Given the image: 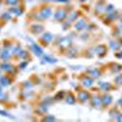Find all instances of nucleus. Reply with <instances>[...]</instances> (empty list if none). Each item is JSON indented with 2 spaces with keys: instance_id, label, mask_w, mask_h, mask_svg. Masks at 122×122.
Returning a JSON list of instances; mask_svg holds the SVG:
<instances>
[{
  "instance_id": "f257e3e1",
  "label": "nucleus",
  "mask_w": 122,
  "mask_h": 122,
  "mask_svg": "<svg viewBox=\"0 0 122 122\" xmlns=\"http://www.w3.org/2000/svg\"><path fill=\"white\" fill-rule=\"evenodd\" d=\"M71 45H73V38H72V36H64V37H60L56 40V46L59 49L60 54H64V51L66 49H68Z\"/></svg>"
},
{
  "instance_id": "f03ea898",
  "label": "nucleus",
  "mask_w": 122,
  "mask_h": 122,
  "mask_svg": "<svg viewBox=\"0 0 122 122\" xmlns=\"http://www.w3.org/2000/svg\"><path fill=\"white\" fill-rule=\"evenodd\" d=\"M90 98V93L83 87H77L76 88V99H77V103L79 104H87L89 101Z\"/></svg>"
},
{
  "instance_id": "7ed1b4c3",
  "label": "nucleus",
  "mask_w": 122,
  "mask_h": 122,
  "mask_svg": "<svg viewBox=\"0 0 122 122\" xmlns=\"http://www.w3.org/2000/svg\"><path fill=\"white\" fill-rule=\"evenodd\" d=\"M70 11L68 7H57L55 11H54V21L55 22H59V23H62L66 17H67V14Z\"/></svg>"
},
{
  "instance_id": "20e7f679",
  "label": "nucleus",
  "mask_w": 122,
  "mask_h": 122,
  "mask_svg": "<svg viewBox=\"0 0 122 122\" xmlns=\"http://www.w3.org/2000/svg\"><path fill=\"white\" fill-rule=\"evenodd\" d=\"M53 14H54L53 7L49 5H44L38 10V18L39 20H48L53 16Z\"/></svg>"
},
{
  "instance_id": "39448f33",
  "label": "nucleus",
  "mask_w": 122,
  "mask_h": 122,
  "mask_svg": "<svg viewBox=\"0 0 122 122\" xmlns=\"http://www.w3.org/2000/svg\"><path fill=\"white\" fill-rule=\"evenodd\" d=\"M78 82H79V86L81 87H83V88H93L94 86V79L92 78L90 76H88L87 73H83V75H81L78 77Z\"/></svg>"
},
{
  "instance_id": "423d86ee",
  "label": "nucleus",
  "mask_w": 122,
  "mask_h": 122,
  "mask_svg": "<svg viewBox=\"0 0 122 122\" xmlns=\"http://www.w3.org/2000/svg\"><path fill=\"white\" fill-rule=\"evenodd\" d=\"M90 106L93 109H98V110H103V104H101V94H90L89 101Z\"/></svg>"
},
{
  "instance_id": "0eeeda50",
  "label": "nucleus",
  "mask_w": 122,
  "mask_h": 122,
  "mask_svg": "<svg viewBox=\"0 0 122 122\" xmlns=\"http://www.w3.org/2000/svg\"><path fill=\"white\" fill-rule=\"evenodd\" d=\"M114 103V97L111 95L109 92H104L101 94V104H103V110L109 109Z\"/></svg>"
},
{
  "instance_id": "6e6552de",
  "label": "nucleus",
  "mask_w": 122,
  "mask_h": 122,
  "mask_svg": "<svg viewBox=\"0 0 122 122\" xmlns=\"http://www.w3.org/2000/svg\"><path fill=\"white\" fill-rule=\"evenodd\" d=\"M93 49H94V54H95V56H98V57H100V59L105 57L106 54H107V51H109V46L105 45V44L95 45V46H93Z\"/></svg>"
},
{
  "instance_id": "1a4fd4ad",
  "label": "nucleus",
  "mask_w": 122,
  "mask_h": 122,
  "mask_svg": "<svg viewBox=\"0 0 122 122\" xmlns=\"http://www.w3.org/2000/svg\"><path fill=\"white\" fill-rule=\"evenodd\" d=\"M89 21L86 18V17H81V18H78L77 21H75L73 22V28H75V30L76 32H83V30L86 29V26H87V23H88Z\"/></svg>"
},
{
  "instance_id": "9d476101",
  "label": "nucleus",
  "mask_w": 122,
  "mask_h": 122,
  "mask_svg": "<svg viewBox=\"0 0 122 122\" xmlns=\"http://www.w3.org/2000/svg\"><path fill=\"white\" fill-rule=\"evenodd\" d=\"M84 73H87L88 76H90L95 81V79H98V78H100L101 76H103V70H101L100 67H89V68L86 70Z\"/></svg>"
},
{
  "instance_id": "9b49d317",
  "label": "nucleus",
  "mask_w": 122,
  "mask_h": 122,
  "mask_svg": "<svg viewBox=\"0 0 122 122\" xmlns=\"http://www.w3.org/2000/svg\"><path fill=\"white\" fill-rule=\"evenodd\" d=\"M54 39H55V37H54V34H53V33L46 32V33H44L42 37H39V40H38V42H39L40 44H42L43 46H46V45H49L50 43H51Z\"/></svg>"
},
{
  "instance_id": "f8f14e48",
  "label": "nucleus",
  "mask_w": 122,
  "mask_h": 122,
  "mask_svg": "<svg viewBox=\"0 0 122 122\" xmlns=\"http://www.w3.org/2000/svg\"><path fill=\"white\" fill-rule=\"evenodd\" d=\"M64 55H65L66 57H68V59H76V57H79L81 54H79L78 48L71 45L68 49H66L65 51H64Z\"/></svg>"
},
{
  "instance_id": "ddd939ff",
  "label": "nucleus",
  "mask_w": 122,
  "mask_h": 122,
  "mask_svg": "<svg viewBox=\"0 0 122 122\" xmlns=\"http://www.w3.org/2000/svg\"><path fill=\"white\" fill-rule=\"evenodd\" d=\"M105 17H106V20H104V23L105 25H111L112 22L117 21V20L120 18V12H117L115 10V11L110 12V14H105Z\"/></svg>"
},
{
  "instance_id": "4468645a",
  "label": "nucleus",
  "mask_w": 122,
  "mask_h": 122,
  "mask_svg": "<svg viewBox=\"0 0 122 122\" xmlns=\"http://www.w3.org/2000/svg\"><path fill=\"white\" fill-rule=\"evenodd\" d=\"M107 66V70H109V72L111 73V75H117V73H120V72H122V65H120V64H117V62H110L109 65H106Z\"/></svg>"
},
{
  "instance_id": "2eb2a0df",
  "label": "nucleus",
  "mask_w": 122,
  "mask_h": 122,
  "mask_svg": "<svg viewBox=\"0 0 122 122\" xmlns=\"http://www.w3.org/2000/svg\"><path fill=\"white\" fill-rule=\"evenodd\" d=\"M79 18V11L78 10H75V9H70V11L67 14V17H66V21H68L70 23H72L75 21H77V20Z\"/></svg>"
},
{
  "instance_id": "dca6fc26",
  "label": "nucleus",
  "mask_w": 122,
  "mask_h": 122,
  "mask_svg": "<svg viewBox=\"0 0 122 122\" xmlns=\"http://www.w3.org/2000/svg\"><path fill=\"white\" fill-rule=\"evenodd\" d=\"M64 101L68 105H75L77 103V99H76V94L73 92H66V95H65V99Z\"/></svg>"
},
{
  "instance_id": "f3484780",
  "label": "nucleus",
  "mask_w": 122,
  "mask_h": 122,
  "mask_svg": "<svg viewBox=\"0 0 122 122\" xmlns=\"http://www.w3.org/2000/svg\"><path fill=\"white\" fill-rule=\"evenodd\" d=\"M120 112H121V110L116 106V105H111L110 107H109V117H110V120H112V121H116L117 120V116L120 115Z\"/></svg>"
},
{
  "instance_id": "a211bd4d",
  "label": "nucleus",
  "mask_w": 122,
  "mask_h": 122,
  "mask_svg": "<svg viewBox=\"0 0 122 122\" xmlns=\"http://www.w3.org/2000/svg\"><path fill=\"white\" fill-rule=\"evenodd\" d=\"M106 1L105 0H98L95 4V14L98 15H103L105 12V7H106Z\"/></svg>"
},
{
  "instance_id": "6ab92c4d",
  "label": "nucleus",
  "mask_w": 122,
  "mask_h": 122,
  "mask_svg": "<svg viewBox=\"0 0 122 122\" xmlns=\"http://www.w3.org/2000/svg\"><path fill=\"white\" fill-rule=\"evenodd\" d=\"M117 87H114L111 83H109V82H100L99 83V86H98V90H101L104 93V92H110L111 90H114V89H116Z\"/></svg>"
},
{
  "instance_id": "aec40b11",
  "label": "nucleus",
  "mask_w": 122,
  "mask_h": 122,
  "mask_svg": "<svg viewBox=\"0 0 122 122\" xmlns=\"http://www.w3.org/2000/svg\"><path fill=\"white\" fill-rule=\"evenodd\" d=\"M65 95H66V90H59L57 93L53 97L55 101H64L65 99Z\"/></svg>"
},
{
  "instance_id": "412c9836",
  "label": "nucleus",
  "mask_w": 122,
  "mask_h": 122,
  "mask_svg": "<svg viewBox=\"0 0 122 122\" xmlns=\"http://www.w3.org/2000/svg\"><path fill=\"white\" fill-rule=\"evenodd\" d=\"M107 46H109V48H111V49H114L115 51H117V50H120V49H121V46H120V44H118L117 38H116V39H112V40H110Z\"/></svg>"
},
{
  "instance_id": "4be33fe9",
  "label": "nucleus",
  "mask_w": 122,
  "mask_h": 122,
  "mask_svg": "<svg viewBox=\"0 0 122 122\" xmlns=\"http://www.w3.org/2000/svg\"><path fill=\"white\" fill-rule=\"evenodd\" d=\"M33 27L34 28H30V32H32L33 34H36V36H39L44 30V28H43L42 25H33Z\"/></svg>"
},
{
  "instance_id": "5701e85b",
  "label": "nucleus",
  "mask_w": 122,
  "mask_h": 122,
  "mask_svg": "<svg viewBox=\"0 0 122 122\" xmlns=\"http://www.w3.org/2000/svg\"><path fill=\"white\" fill-rule=\"evenodd\" d=\"M114 84L116 87H121L122 86V72L115 75V77H114Z\"/></svg>"
},
{
  "instance_id": "b1692460",
  "label": "nucleus",
  "mask_w": 122,
  "mask_h": 122,
  "mask_svg": "<svg viewBox=\"0 0 122 122\" xmlns=\"http://www.w3.org/2000/svg\"><path fill=\"white\" fill-rule=\"evenodd\" d=\"M115 6L112 5V4H106V7H105V12L104 14H110V12H112V11H115Z\"/></svg>"
},
{
  "instance_id": "393cba45",
  "label": "nucleus",
  "mask_w": 122,
  "mask_h": 122,
  "mask_svg": "<svg viewBox=\"0 0 122 122\" xmlns=\"http://www.w3.org/2000/svg\"><path fill=\"white\" fill-rule=\"evenodd\" d=\"M43 56H44V60L46 61V62H49V64H56L57 62L56 59H53V57H50L48 55H43Z\"/></svg>"
},
{
  "instance_id": "a878e982",
  "label": "nucleus",
  "mask_w": 122,
  "mask_h": 122,
  "mask_svg": "<svg viewBox=\"0 0 122 122\" xmlns=\"http://www.w3.org/2000/svg\"><path fill=\"white\" fill-rule=\"evenodd\" d=\"M42 120L43 121H56L57 118L55 116H53V115H44V117Z\"/></svg>"
},
{
  "instance_id": "bb28decb",
  "label": "nucleus",
  "mask_w": 122,
  "mask_h": 122,
  "mask_svg": "<svg viewBox=\"0 0 122 122\" xmlns=\"http://www.w3.org/2000/svg\"><path fill=\"white\" fill-rule=\"evenodd\" d=\"M10 54H9V51L7 50H5V51H3L1 54H0V57H1L3 60H9L10 59V56H9Z\"/></svg>"
},
{
  "instance_id": "cd10ccee",
  "label": "nucleus",
  "mask_w": 122,
  "mask_h": 122,
  "mask_svg": "<svg viewBox=\"0 0 122 122\" xmlns=\"http://www.w3.org/2000/svg\"><path fill=\"white\" fill-rule=\"evenodd\" d=\"M116 106L122 111V97H121V98H118V99L116 100Z\"/></svg>"
},
{
  "instance_id": "c85d7f7f",
  "label": "nucleus",
  "mask_w": 122,
  "mask_h": 122,
  "mask_svg": "<svg viewBox=\"0 0 122 122\" xmlns=\"http://www.w3.org/2000/svg\"><path fill=\"white\" fill-rule=\"evenodd\" d=\"M115 55H116L117 59H122V49H120V50H117V51H115Z\"/></svg>"
},
{
  "instance_id": "c756f323",
  "label": "nucleus",
  "mask_w": 122,
  "mask_h": 122,
  "mask_svg": "<svg viewBox=\"0 0 122 122\" xmlns=\"http://www.w3.org/2000/svg\"><path fill=\"white\" fill-rule=\"evenodd\" d=\"M54 1H57V3H64V4H67V3H70V0H54Z\"/></svg>"
},
{
  "instance_id": "7c9ffc66",
  "label": "nucleus",
  "mask_w": 122,
  "mask_h": 122,
  "mask_svg": "<svg viewBox=\"0 0 122 122\" xmlns=\"http://www.w3.org/2000/svg\"><path fill=\"white\" fill-rule=\"evenodd\" d=\"M116 121H118V122H122V111L120 112V115L117 116V120H116Z\"/></svg>"
},
{
  "instance_id": "2f4dec72",
  "label": "nucleus",
  "mask_w": 122,
  "mask_h": 122,
  "mask_svg": "<svg viewBox=\"0 0 122 122\" xmlns=\"http://www.w3.org/2000/svg\"><path fill=\"white\" fill-rule=\"evenodd\" d=\"M118 21H120V28L122 29V14H120V18H118Z\"/></svg>"
},
{
  "instance_id": "473e14b6",
  "label": "nucleus",
  "mask_w": 122,
  "mask_h": 122,
  "mask_svg": "<svg viewBox=\"0 0 122 122\" xmlns=\"http://www.w3.org/2000/svg\"><path fill=\"white\" fill-rule=\"evenodd\" d=\"M6 3H7V4H12V5H14V4H16V3H17V0H7Z\"/></svg>"
},
{
  "instance_id": "72a5a7b5",
  "label": "nucleus",
  "mask_w": 122,
  "mask_h": 122,
  "mask_svg": "<svg viewBox=\"0 0 122 122\" xmlns=\"http://www.w3.org/2000/svg\"><path fill=\"white\" fill-rule=\"evenodd\" d=\"M118 40V44H120V46H121V49H122V37L120 38V39H117Z\"/></svg>"
},
{
  "instance_id": "f704fd0d",
  "label": "nucleus",
  "mask_w": 122,
  "mask_h": 122,
  "mask_svg": "<svg viewBox=\"0 0 122 122\" xmlns=\"http://www.w3.org/2000/svg\"><path fill=\"white\" fill-rule=\"evenodd\" d=\"M86 1H88V0H79V3H86Z\"/></svg>"
}]
</instances>
